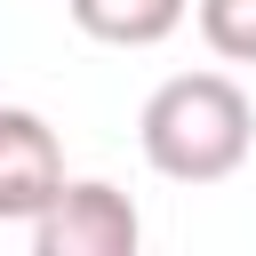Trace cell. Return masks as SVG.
Instances as JSON below:
<instances>
[{
    "mask_svg": "<svg viewBox=\"0 0 256 256\" xmlns=\"http://www.w3.org/2000/svg\"><path fill=\"white\" fill-rule=\"evenodd\" d=\"M136 144L168 184H224L256 152V104L232 72H176L144 96Z\"/></svg>",
    "mask_w": 256,
    "mask_h": 256,
    "instance_id": "cell-1",
    "label": "cell"
},
{
    "mask_svg": "<svg viewBox=\"0 0 256 256\" xmlns=\"http://www.w3.org/2000/svg\"><path fill=\"white\" fill-rule=\"evenodd\" d=\"M144 216L104 176H64L56 200L32 216V256H136Z\"/></svg>",
    "mask_w": 256,
    "mask_h": 256,
    "instance_id": "cell-2",
    "label": "cell"
},
{
    "mask_svg": "<svg viewBox=\"0 0 256 256\" xmlns=\"http://www.w3.org/2000/svg\"><path fill=\"white\" fill-rule=\"evenodd\" d=\"M64 184V144L40 112L0 104V224H32Z\"/></svg>",
    "mask_w": 256,
    "mask_h": 256,
    "instance_id": "cell-3",
    "label": "cell"
},
{
    "mask_svg": "<svg viewBox=\"0 0 256 256\" xmlns=\"http://www.w3.org/2000/svg\"><path fill=\"white\" fill-rule=\"evenodd\" d=\"M64 16L104 48H160L192 16V0H64Z\"/></svg>",
    "mask_w": 256,
    "mask_h": 256,
    "instance_id": "cell-4",
    "label": "cell"
},
{
    "mask_svg": "<svg viewBox=\"0 0 256 256\" xmlns=\"http://www.w3.org/2000/svg\"><path fill=\"white\" fill-rule=\"evenodd\" d=\"M192 24L208 40V56L256 64V0H192Z\"/></svg>",
    "mask_w": 256,
    "mask_h": 256,
    "instance_id": "cell-5",
    "label": "cell"
}]
</instances>
